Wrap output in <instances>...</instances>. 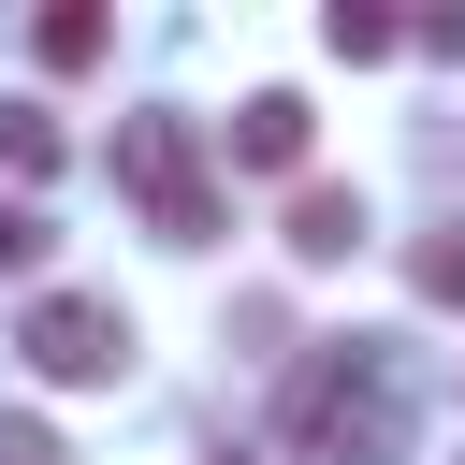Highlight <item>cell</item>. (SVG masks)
Instances as JSON below:
<instances>
[{"label":"cell","instance_id":"6da1fadb","mask_svg":"<svg viewBox=\"0 0 465 465\" xmlns=\"http://www.w3.org/2000/svg\"><path fill=\"white\" fill-rule=\"evenodd\" d=\"M276 465H407V378H392V349H363V334L305 349L291 392H276Z\"/></svg>","mask_w":465,"mask_h":465},{"label":"cell","instance_id":"7a4b0ae2","mask_svg":"<svg viewBox=\"0 0 465 465\" xmlns=\"http://www.w3.org/2000/svg\"><path fill=\"white\" fill-rule=\"evenodd\" d=\"M116 189L145 203L160 247H203V232H218V174H203L189 116H116Z\"/></svg>","mask_w":465,"mask_h":465},{"label":"cell","instance_id":"3957f363","mask_svg":"<svg viewBox=\"0 0 465 465\" xmlns=\"http://www.w3.org/2000/svg\"><path fill=\"white\" fill-rule=\"evenodd\" d=\"M15 349H29V378H58V392H102V378L131 363V320H116V305H87V291H44Z\"/></svg>","mask_w":465,"mask_h":465},{"label":"cell","instance_id":"277c9868","mask_svg":"<svg viewBox=\"0 0 465 465\" xmlns=\"http://www.w3.org/2000/svg\"><path fill=\"white\" fill-rule=\"evenodd\" d=\"M232 160L291 174V160H305V102H291V87H247V102H232Z\"/></svg>","mask_w":465,"mask_h":465},{"label":"cell","instance_id":"5b68a950","mask_svg":"<svg viewBox=\"0 0 465 465\" xmlns=\"http://www.w3.org/2000/svg\"><path fill=\"white\" fill-rule=\"evenodd\" d=\"M363 247V203L349 189H291V262H349Z\"/></svg>","mask_w":465,"mask_h":465},{"label":"cell","instance_id":"8992f818","mask_svg":"<svg viewBox=\"0 0 465 465\" xmlns=\"http://www.w3.org/2000/svg\"><path fill=\"white\" fill-rule=\"evenodd\" d=\"M29 44H44V73H87V58L116 44V29H102V0H58V15L29 29Z\"/></svg>","mask_w":465,"mask_h":465},{"label":"cell","instance_id":"52a82bcc","mask_svg":"<svg viewBox=\"0 0 465 465\" xmlns=\"http://www.w3.org/2000/svg\"><path fill=\"white\" fill-rule=\"evenodd\" d=\"M320 44H334V58H392V44H407V15H378V0H334V15H320Z\"/></svg>","mask_w":465,"mask_h":465},{"label":"cell","instance_id":"ba28073f","mask_svg":"<svg viewBox=\"0 0 465 465\" xmlns=\"http://www.w3.org/2000/svg\"><path fill=\"white\" fill-rule=\"evenodd\" d=\"M0 174H58V116L44 102H0Z\"/></svg>","mask_w":465,"mask_h":465},{"label":"cell","instance_id":"9c48e42d","mask_svg":"<svg viewBox=\"0 0 465 465\" xmlns=\"http://www.w3.org/2000/svg\"><path fill=\"white\" fill-rule=\"evenodd\" d=\"M407 291H421V305H465V232H436V247H407Z\"/></svg>","mask_w":465,"mask_h":465},{"label":"cell","instance_id":"30bf717a","mask_svg":"<svg viewBox=\"0 0 465 465\" xmlns=\"http://www.w3.org/2000/svg\"><path fill=\"white\" fill-rule=\"evenodd\" d=\"M44 262V203H0V276H29Z\"/></svg>","mask_w":465,"mask_h":465},{"label":"cell","instance_id":"8fae6325","mask_svg":"<svg viewBox=\"0 0 465 465\" xmlns=\"http://www.w3.org/2000/svg\"><path fill=\"white\" fill-rule=\"evenodd\" d=\"M0 465H73V450H58L44 421H0Z\"/></svg>","mask_w":465,"mask_h":465}]
</instances>
